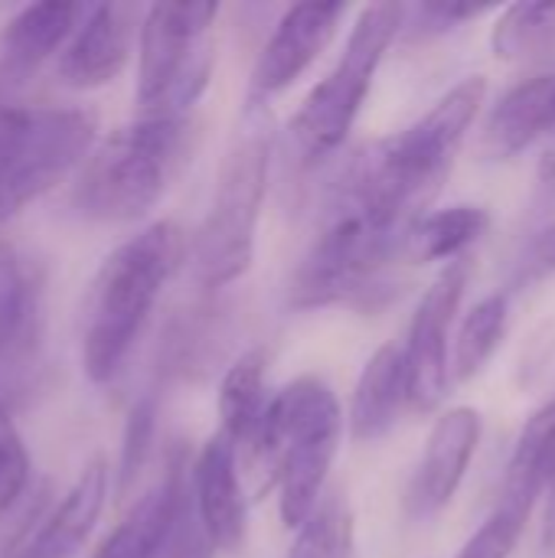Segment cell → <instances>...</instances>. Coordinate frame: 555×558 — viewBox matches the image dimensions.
Wrapping results in <instances>:
<instances>
[{
  "mask_svg": "<svg viewBox=\"0 0 555 558\" xmlns=\"http://www.w3.org/2000/svg\"><path fill=\"white\" fill-rule=\"evenodd\" d=\"M484 75L461 78L415 124L360 154L340 190H347L386 232L409 239L412 226L442 190L474 118L484 108Z\"/></svg>",
  "mask_w": 555,
  "mask_h": 558,
  "instance_id": "1",
  "label": "cell"
},
{
  "mask_svg": "<svg viewBox=\"0 0 555 558\" xmlns=\"http://www.w3.org/2000/svg\"><path fill=\"white\" fill-rule=\"evenodd\" d=\"M343 438V412L334 389L317 376H298L278 396L252 438L239 448L265 487H278V517L285 530H301L321 500Z\"/></svg>",
  "mask_w": 555,
  "mask_h": 558,
  "instance_id": "2",
  "label": "cell"
},
{
  "mask_svg": "<svg viewBox=\"0 0 555 558\" xmlns=\"http://www.w3.org/2000/svg\"><path fill=\"white\" fill-rule=\"evenodd\" d=\"M183 252V232L164 219L121 242L101 262L82 311V369L95 386L121 373Z\"/></svg>",
  "mask_w": 555,
  "mask_h": 558,
  "instance_id": "3",
  "label": "cell"
},
{
  "mask_svg": "<svg viewBox=\"0 0 555 558\" xmlns=\"http://www.w3.org/2000/svg\"><path fill=\"white\" fill-rule=\"evenodd\" d=\"M190 141V118L137 114L88 154L72 190V209L92 222H134L147 216L183 167Z\"/></svg>",
  "mask_w": 555,
  "mask_h": 558,
  "instance_id": "4",
  "label": "cell"
},
{
  "mask_svg": "<svg viewBox=\"0 0 555 558\" xmlns=\"http://www.w3.org/2000/svg\"><path fill=\"white\" fill-rule=\"evenodd\" d=\"M272 131L258 108H249V128L229 147L216 196L193 235V275L206 291L236 284L255 262V232L272 173Z\"/></svg>",
  "mask_w": 555,
  "mask_h": 558,
  "instance_id": "5",
  "label": "cell"
},
{
  "mask_svg": "<svg viewBox=\"0 0 555 558\" xmlns=\"http://www.w3.org/2000/svg\"><path fill=\"white\" fill-rule=\"evenodd\" d=\"M396 258H406V239L386 232L347 190H340L324 229L294 271L288 301L298 311L334 304L373 307V298L389 288L386 268Z\"/></svg>",
  "mask_w": 555,
  "mask_h": 558,
  "instance_id": "6",
  "label": "cell"
},
{
  "mask_svg": "<svg viewBox=\"0 0 555 558\" xmlns=\"http://www.w3.org/2000/svg\"><path fill=\"white\" fill-rule=\"evenodd\" d=\"M406 13L409 7L402 3H370L357 13L337 65L307 92L288 124L298 150L307 160H321L347 141L386 49L406 29Z\"/></svg>",
  "mask_w": 555,
  "mask_h": 558,
  "instance_id": "7",
  "label": "cell"
},
{
  "mask_svg": "<svg viewBox=\"0 0 555 558\" xmlns=\"http://www.w3.org/2000/svg\"><path fill=\"white\" fill-rule=\"evenodd\" d=\"M216 3H154L137 39V108L141 114L190 118L213 78L209 29Z\"/></svg>",
  "mask_w": 555,
  "mask_h": 558,
  "instance_id": "8",
  "label": "cell"
},
{
  "mask_svg": "<svg viewBox=\"0 0 555 558\" xmlns=\"http://www.w3.org/2000/svg\"><path fill=\"white\" fill-rule=\"evenodd\" d=\"M98 121L82 108L0 105V226L85 163Z\"/></svg>",
  "mask_w": 555,
  "mask_h": 558,
  "instance_id": "9",
  "label": "cell"
},
{
  "mask_svg": "<svg viewBox=\"0 0 555 558\" xmlns=\"http://www.w3.org/2000/svg\"><path fill=\"white\" fill-rule=\"evenodd\" d=\"M468 275H471L468 258L445 265L438 278L429 284V291L422 294L415 317L409 324V337L402 350L409 369V409L415 412H435L448 396V383H451L448 333L461 307Z\"/></svg>",
  "mask_w": 555,
  "mask_h": 558,
  "instance_id": "10",
  "label": "cell"
},
{
  "mask_svg": "<svg viewBox=\"0 0 555 558\" xmlns=\"http://www.w3.org/2000/svg\"><path fill=\"white\" fill-rule=\"evenodd\" d=\"M343 13H347L343 3H317V0L288 7L252 65L249 108H262L268 98L291 88L321 59V52L334 43L340 29Z\"/></svg>",
  "mask_w": 555,
  "mask_h": 558,
  "instance_id": "11",
  "label": "cell"
},
{
  "mask_svg": "<svg viewBox=\"0 0 555 558\" xmlns=\"http://www.w3.org/2000/svg\"><path fill=\"white\" fill-rule=\"evenodd\" d=\"M481 432H484V418L471 405H455L435 418L425 451L406 487V517L412 523L435 520L455 500L478 454Z\"/></svg>",
  "mask_w": 555,
  "mask_h": 558,
  "instance_id": "12",
  "label": "cell"
},
{
  "mask_svg": "<svg viewBox=\"0 0 555 558\" xmlns=\"http://www.w3.org/2000/svg\"><path fill=\"white\" fill-rule=\"evenodd\" d=\"M242 464L232 438L216 432L190 468V490L200 523L216 553L236 556L249 536V504L242 494Z\"/></svg>",
  "mask_w": 555,
  "mask_h": 558,
  "instance_id": "13",
  "label": "cell"
},
{
  "mask_svg": "<svg viewBox=\"0 0 555 558\" xmlns=\"http://www.w3.org/2000/svg\"><path fill=\"white\" fill-rule=\"evenodd\" d=\"M43 337V281L39 271L0 242V396L20 386Z\"/></svg>",
  "mask_w": 555,
  "mask_h": 558,
  "instance_id": "14",
  "label": "cell"
},
{
  "mask_svg": "<svg viewBox=\"0 0 555 558\" xmlns=\"http://www.w3.org/2000/svg\"><path fill=\"white\" fill-rule=\"evenodd\" d=\"M131 56V7L98 3L88 7L79 29L59 52V82L79 92L114 82Z\"/></svg>",
  "mask_w": 555,
  "mask_h": 558,
  "instance_id": "15",
  "label": "cell"
},
{
  "mask_svg": "<svg viewBox=\"0 0 555 558\" xmlns=\"http://www.w3.org/2000/svg\"><path fill=\"white\" fill-rule=\"evenodd\" d=\"M108 497V464L101 458L88 461L72 490L36 523L26 526L16 549L3 558H75L92 536Z\"/></svg>",
  "mask_w": 555,
  "mask_h": 558,
  "instance_id": "16",
  "label": "cell"
},
{
  "mask_svg": "<svg viewBox=\"0 0 555 558\" xmlns=\"http://www.w3.org/2000/svg\"><path fill=\"white\" fill-rule=\"evenodd\" d=\"M546 137H555V72L517 82L491 108L481 144L487 157L510 160Z\"/></svg>",
  "mask_w": 555,
  "mask_h": 558,
  "instance_id": "17",
  "label": "cell"
},
{
  "mask_svg": "<svg viewBox=\"0 0 555 558\" xmlns=\"http://www.w3.org/2000/svg\"><path fill=\"white\" fill-rule=\"evenodd\" d=\"M406 405H409L406 350L399 343H386L366 360V366L353 386L350 415H347L350 438L357 445H373V441L386 438L396 428Z\"/></svg>",
  "mask_w": 555,
  "mask_h": 558,
  "instance_id": "18",
  "label": "cell"
},
{
  "mask_svg": "<svg viewBox=\"0 0 555 558\" xmlns=\"http://www.w3.org/2000/svg\"><path fill=\"white\" fill-rule=\"evenodd\" d=\"M88 7L29 3L0 33V75L10 85L26 82L49 56L65 49Z\"/></svg>",
  "mask_w": 555,
  "mask_h": 558,
  "instance_id": "19",
  "label": "cell"
},
{
  "mask_svg": "<svg viewBox=\"0 0 555 558\" xmlns=\"http://www.w3.org/2000/svg\"><path fill=\"white\" fill-rule=\"evenodd\" d=\"M186 484V468L180 458H173L164 471V477L124 513V520L108 533L95 558H154L164 533L173 520L180 490Z\"/></svg>",
  "mask_w": 555,
  "mask_h": 558,
  "instance_id": "20",
  "label": "cell"
},
{
  "mask_svg": "<svg viewBox=\"0 0 555 558\" xmlns=\"http://www.w3.org/2000/svg\"><path fill=\"white\" fill-rule=\"evenodd\" d=\"M268 363H272V353L265 347H252L226 369L219 383V399H216L219 432L232 438L236 448H242L252 438V432L258 428V422L265 418L272 405Z\"/></svg>",
  "mask_w": 555,
  "mask_h": 558,
  "instance_id": "21",
  "label": "cell"
},
{
  "mask_svg": "<svg viewBox=\"0 0 555 558\" xmlns=\"http://www.w3.org/2000/svg\"><path fill=\"white\" fill-rule=\"evenodd\" d=\"M487 226H491L487 209L474 206V203H458L448 209L425 213L406 239V258H412L419 265H429V262L451 265V262L464 258V252L474 242H481Z\"/></svg>",
  "mask_w": 555,
  "mask_h": 558,
  "instance_id": "22",
  "label": "cell"
},
{
  "mask_svg": "<svg viewBox=\"0 0 555 558\" xmlns=\"http://www.w3.org/2000/svg\"><path fill=\"white\" fill-rule=\"evenodd\" d=\"M491 49L500 62H543L555 56V0L504 7L491 29Z\"/></svg>",
  "mask_w": 555,
  "mask_h": 558,
  "instance_id": "23",
  "label": "cell"
},
{
  "mask_svg": "<svg viewBox=\"0 0 555 558\" xmlns=\"http://www.w3.org/2000/svg\"><path fill=\"white\" fill-rule=\"evenodd\" d=\"M507 327H510V298L507 294L481 298L468 311V317L458 330V340L451 350V379L455 383L474 379L500 350Z\"/></svg>",
  "mask_w": 555,
  "mask_h": 558,
  "instance_id": "24",
  "label": "cell"
},
{
  "mask_svg": "<svg viewBox=\"0 0 555 558\" xmlns=\"http://www.w3.org/2000/svg\"><path fill=\"white\" fill-rule=\"evenodd\" d=\"M353 556V510L347 494L327 490L314 517L298 530L288 558H350Z\"/></svg>",
  "mask_w": 555,
  "mask_h": 558,
  "instance_id": "25",
  "label": "cell"
},
{
  "mask_svg": "<svg viewBox=\"0 0 555 558\" xmlns=\"http://www.w3.org/2000/svg\"><path fill=\"white\" fill-rule=\"evenodd\" d=\"M536 504H540L536 497L500 487V500L494 504L491 517L481 523V530L461 546V553L455 558H510Z\"/></svg>",
  "mask_w": 555,
  "mask_h": 558,
  "instance_id": "26",
  "label": "cell"
},
{
  "mask_svg": "<svg viewBox=\"0 0 555 558\" xmlns=\"http://www.w3.org/2000/svg\"><path fill=\"white\" fill-rule=\"evenodd\" d=\"M213 543L200 523V513H196V504H193V490L190 484H183L180 490V500H177V510H173V520L164 533V543L157 549L154 558H213Z\"/></svg>",
  "mask_w": 555,
  "mask_h": 558,
  "instance_id": "27",
  "label": "cell"
},
{
  "mask_svg": "<svg viewBox=\"0 0 555 558\" xmlns=\"http://www.w3.org/2000/svg\"><path fill=\"white\" fill-rule=\"evenodd\" d=\"M29 484V454L0 396V517L23 497Z\"/></svg>",
  "mask_w": 555,
  "mask_h": 558,
  "instance_id": "28",
  "label": "cell"
},
{
  "mask_svg": "<svg viewBox=\"0 0 555 558\" xmlns=\"http://www.w3.org/2000/svg\"><path fill=\"white\" fill-rule=\"evenodd\" d=\"M154 418H157L154 399H141L128 415L124 445H121V471H118V494L121 497L131 490V484L137 481V474H141V468L147 461V451H150V441H154Z\"/></svg>",
  "mask_w": 555,
  "mask_h": 558,
  "instance_id": "29",
  "label": "cell"
},
{
  "mask_svg": "<svg viewBox=\"0 0 555 558\" xmlns=\"http://www.w3.org/2000/svg\"><path fill=\"white\" fill-rule=\"evenodd\" d=\"M481 13H487V7H478V3H422L419 7V16L438 33L455 29L464 20H478Z\"/></svg>",
  "mask_w": 555,
  "mask_h": 558,
  "instance_id": "30",
  "label": "cell"
},
{
  "mask_svg": "<svg viewBox=\"0 0 555 558\" xmlns=\"http://www.w3.org/2000/svg\"><path fill=\"white\" fill-rule=\"evenodd\" d=\"M523 271H527L530 278H546V275H555V222L553 226H546L543 232H536V239L530 242V252H527Z\"/></svg>",
  "mask_w": 555,
  "mask_h": 558,
  "instance_id": "31",
  "label": "cell"
},
{
  "mask_svg": "<svg viewBox=\"0 0 555 558\" xmlns=\"http://www.w3.org/2000/svg\"><path fill=\"white\" fill-rule=\"evenodd\" d=\"M543 549L546 556H555V451L546 477V494H543Z\"/></svg>",
  "mask_w": 555,
  "mask_h": 558,
  "instance_id": "32",
  "label": "cell"
}]
</instances>
